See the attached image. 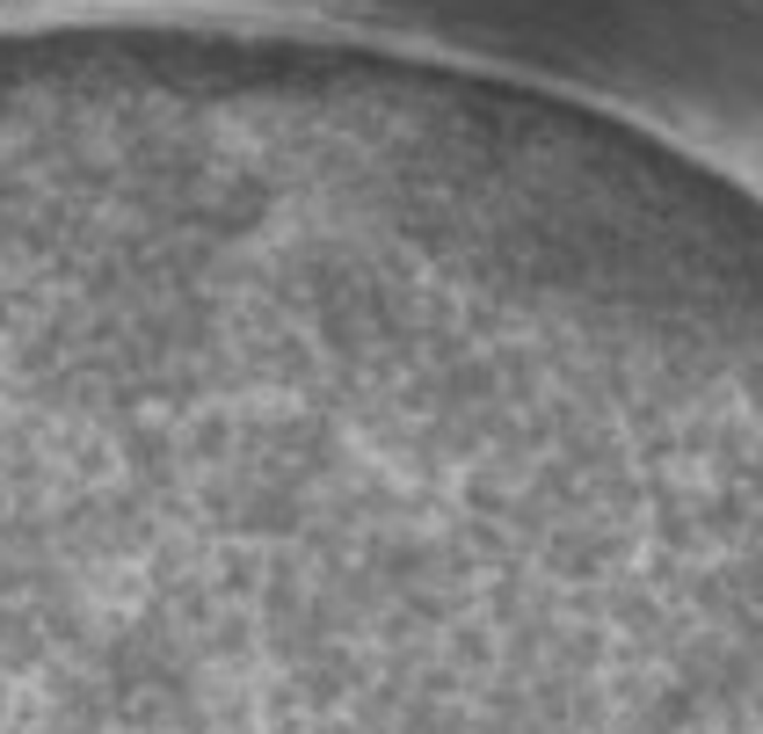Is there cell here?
<instances>
[{
  "label": "cell",
  "instance_id": "cell-1",
  "mask_svg": "<svg viewBox=\"0 0 763 734\" xmlns=\"http://www.w3.org/2000/svg\"><path fill=\"white\" fill-rule=\"evenodd\" d=\"M59 36H153V30H59ZM190 44H211V36H190ZM241 52H277V44H241ZM277 58H306V66H328L312 52H277Z\"/></svg>",
  "mask_w": 763,
  "mask_h": 734
}]
</instances>
